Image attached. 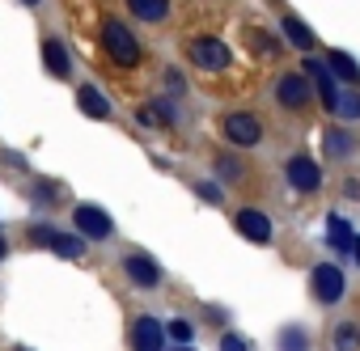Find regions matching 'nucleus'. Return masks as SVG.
<instances>
[{
  "mask_svg": "<svg viewBox=\"0 0 360 351\" xmlns=\"http://www.w3.org/2000/svg\"><path fill=\"white\" fill-rule=\"evenodd\" d=\"M77 106H81L89 119H110V102H106V98H102V89H94V85L77 89Z\"/></svg>",
  "mask_w": 360,
  "mask_h": 351,
  "instance_id": "obj_14",
  "label": "nucleus"
},
{
  "mask_svg": "<svg viewBox=\"0 0 360 351\" xmlns=\"http://www.w3.org/2000/svg\"><path fill=\"white\" fill-rule=\"evenodd\" d=\"M305 72L314 77V85H318V98H322V106L335 114V102H339V89H335V77L318 64V60H305Z\"/></svg>",
  "mask_w": 360,
  "mask_h": 351,
  "instance_id": "obj_12",
  "label": "nucleus"
},
{
  "mask_svg": "<svg viewBox=\"0 0 360 351\" xmlns=\"http://www.w3.org/2000/svg\"><path fill=\"white\" fill-rule=\"evenodd\" d=\"M314 296H318V305H335L343 296V271L335 263H318L314 267Z\"/></svg>",
  "mask_w": 360,
  "mask_h": 351,
  "instance_id": "obj_7",
  "label": "nucleus"
},
{
  "mask_svg": "<svg viewBox=\"0 0 360 351\" xmlns=\"http://www.w3.org/2000/svg\"><path fill=\"white\" fill-rule=\"evenodd\" d=\"M5 250H9V246H5V237H0V258H5Z\"/></svg>",
  "mask_w": 360,
  "mask_h": 351,
  "instance_id": "obj_27",
  "label": "nucleus"
},
{
  "mask_svg": "<svg viewBox=\"0 0 360 351\" xmlns=\"http://www.w3.org/2000/svg\"><path fill=\"white\" fill-rule=\"evenodd\" d=\"M217 169H221V178H229V183H238V178H242V165H238L233 157H221V161H217Z\"/></svg>",
  "mask_w": 360,
  "mask_h": 351,
  "instance_id": "obj_23",
  "label": "nucleus"
},
{
  "mask_svg": "<svg viewBox=\"0 0 360 351\" xmlns=\"http://www.w3.org/2000/svg\"><path fill=\"white\" fill-rule=\"evenodd\" d=\"M326 72L339 77V81H347V85H360V68H356V60L347 51H330V68Z\"/></svg>",
  "mask_w": 360,
  "mask_h": 351,
  "instance_id": "obj_16",
  "label": "nucleus"
},
{
  "mask_svg": "<svg viewBox=\"0 0 360 351\" xmlns=\"http://www.w3.org/2000/svg\"><path fill=\"white\" fill-rule=\"evenodd\" d=\"M335 114H339V119H360V93H339Z\"/></svg>",
  "mask_w": 360,
  "mask_h": 351,
  "instance_id": "obj_19",
  "label": "nucleus"
},
{
  "mask_svg": "<svg viewBox=\"0 0 360 351\" xmlns=\"http://www.w3.org/2000/svg\"><path fill=\"white\" fill-rule=\"evenodd\" d=\"M326 241H330V250H339V254H352V246H356V237H352V225H347L343 216H330V220H326Z\"/></svg>",
  "mask_w": 360,
  "mask_h": 351,
  "instance_id": "obj_15",
  "label": "nucleus"
},
{
  "mask_svg": "<svg viewBox=\"0 0 360 351\" xmlns=\"http://www.w3.org/2000/svg\"><path fill=\"white\" fill-rule=\"evenodd\" d=\"M187 55H191V64L204 68V72H221V68H229V60H233L221 39H191Z\"/></svg>",
  "mask_w": 360,
  "mask_h": 351,
  "instance_id": "obj_2",
  "label": "nucleus"
},
{
  "mask_svg": "<svg viewBox=\"0 0 360 351\" xmlns=\"http://www.w3.org/2000/svg\"><path fill=\"white\" fill-rule=\"evenodd\" d=\"M39 246H51L56 254H64V258H81L85 254V241L81 237H68V233H51L47 225H34V233H30Z\"/></svg>",
  "mask_w": 360,
  "mask_h": 351,
  "instance_id": "obj_10",
  "label": "nucleus"
},
{
  "mask_svg": "<svg viewBox=\"0 0 360 351\" xmlns=\"http://www.w3.org/2000/svg\"><path fill=\"white\" fill-rule=\"evenodd\" d=\"M43 64H47V72H51V77H60V81L72 72V60H68V51H64V43H60V39H47V43H43Z\"/></svg>",
  "mask_w": 360,
  "mask_h": 351,
  "instance_id": "obj_13",
  "label": "nucleus"
},
{
  "mask_svg": "<svg viewBox=\"0 0 360 351\" xmlns=\"http://www.w3.org/2000/svg\"><path fill=\"white\" fill-rule=\"evenodd\" d=\"M356 347V326H339L335 330V351H352Z\"/></svg>",
  "mask_w": 360,
  "mask_h": 351,
  "instance_id": "obj_21",
  "label": "nucleus"
},
{
  "mask_svg": "<svg viewBox=\"0 0 360 351\" xmlns=\"http://www.w3.org/2000/svg\"><path fill=\"white\" fill-rule=\"evenodd\" d=\"M22 5H39V0H22Z\"/></svg>",
  "mask_w": 360,
  "mask_h": 351,
  "instance_id": "obj_28",
  "label": "nucleus"
},
{
  "mask_svg": "<svg viewBox=\"0 0 360 351\" xmlns=\"http://www.w3.org/2000/svg\"><path fill=\"white\" fill-rule=\"evenodd\" d=\"M280 347H284V351H309V338H305V330H284Z\"/></svg>",
  "mask_w": 360,
  "mask_h": 351,
  "instance_id": "obj_20",
  "label": "nucleus"
},
{
  "mask_svg": "<svg viewBox=\"0 0 360 351\" xmlns=\"http://www.w3.org/2000/svg\"><path fill=\"white\" fill-rule=\"evenodd\" d=\"M165 330H169V338H178V343H191V334H195V330H191V322H183V317L169 322Z\"/></svg>",
  "mask_w": 360,
  "mask_h": 351,
  "instance_id": "obj_22",
  "label": "nucleus"
},
{
  "mask_svg": "<svg viewBox=\"0 0 360 351\" xmlns=\"http://www.w3.org/2000/svg\"><path fill=\"white\" fill-rule=\"evenodd\" d=\"M352 254H356V263H360V241H356V246H352Z\"/></svg>",
  "mask_w": 360,
  "mask_h": 351,
  "instance_id": "obj_26",
  "label": "nucleus"
},
{
  "mask_svg": "<svg viewBox=\"0 0 360 351\" xmlns=\"http://www.w3.org/2000/svg\"><path fill=\"white\" fill-rule=\"evenodd\" d=\"M233 229H238L246 241H255V246H267V241H271V220H267L263 212H255V208L238 212V216H233Z\"/></svg>",
  "mask_w": 360,
  "mask_h": 351,
  "instance_id": "obj_9",
  "label": "nucleus"
},
{
  "mask_svg": "<svg viewBox=\"0 0 360 351\" xmlns=\"http://www.w3.org/2000/svg\"><path fill=\"white\" fill-rule=\"evenodd\" d=\"M102 47H106V55H110L119 68H136V64H140V43H136V34H131L119 18H106V22H102Z\"/></svg>",
  "mask_w": 360,
  "mask_h": 351,
  "instance_id": "obj_1",
  "label": "nucleus"
},
{
  "mask_svg": "<svg viewBox=\"0 0 360 351\" xmlns=\"http://www.w3.org/2000/svg\"><path fill=\"white\" fill-rule=\"evenodd\" d=\"M284 34H288V43H292V47H301V51H309V47H314V30H309L301 18H284Z\"/></svg>",
  "mask_w": 360,
  "mask_h": 351,
  "instance_id": "obj_18",
  "label": "nucleus"
},
{
  "mask_svg": "<svg viewBox=\"0 0 360 351\" xmlns=\"http://www.w3.org/2000/svg\"><path fill=\"white\" fill-rule=\"evenodd\" d=\"M309 81H305V72H284L280 77V85H276V98H280V106H288V110H305L309 106Z\"/></svg>",
  "mask_w": 360,
  "mask_h": 351,
  "instance_id": "obj_6",
  "label": "nucleus"
},
{
  "mask_svg": "<svg viewBox=\"0 0 360 351\" xmlns=\"http://www.w3.org/2000/svg\"><path fill=\"white\" fill-rule=\"evenodd\" d=\"M200 195H204L208 204H221V191H217V187H200Z\"/></svg>",
  "mask_w": 360,
  "mask_h": 351,
  "instance_id": "obj_25",
  "label": "nucleus"
},
{
  "mask_svg": "<svg viewBox=\"0 0 360 351\" xmlns=\"http://www.w3.org/2000/svg\"><path fill=\"white\" fill-rule=\"evenodd\" d=\"M123 271H127V279L140 284V288H157V284H161V267H157L148 254H127V258H123Z\"/></svg>",
  "mask_w": 360,
  "mask_h": 351,
  "instance_id": "obj_11",
  "label": "nucleus"
},
{
  "mask_svg": "<svg viewBox=\"0 0 360 351\" xmlns=\"http://www.w3.org/2000/svg\"><path fill=\"white\" fill-rule=\"evenodd\" d=\"M165 347V326L157 317H136L131 322V351H161Z\"/></svg>",
  "mask_w": 360,
  "mask_h": 351,
  "instance_id": "obj_8",
  "label": "nucleus"
},
{
  "mask_svg": "<svg viewBox=\"0 0 360 351\" xmlns=\"http://www.w3.org/2000/svg\"><path fill=\"white\" fill-rule=\"evenodd\" d=\"M221 351H246V343H242L238 334H225V338H221Z\"/></svg>",
  "mask_w": 360,
  "mask_h": 351,
  "instance_id": "obj_24",
  "label": "nucleus"
},
{
  "mask_svg": "<svg viewBox=\"0 0 360 351\" xmlns=\"http://www.w3.org/2000/svg\"><path fill=\"white\" fill-rule=\"evenodd\" d=\"M72 225H77L89 241H106V237L115 233V220H110L102 208H94V204H81V208L72 212Z\"/></svg>",
  "mask_w": 360,
  "mask_h": 351,
  "instance_id": "obj_3",
  "label": "nucleus"
},
{
  "mask_svg": "<svg viewBox=\"0 0 360 351\" xmlns=\"http://www.w3.org/2000/svg\"><path fill=\"white\" fill-rule=\"evenodd\" d=\"M127 9L140 18V22H161L169 13V0H127Z\"/></svg>",
  "mask_w": 360,
  "mask_h": 351,
  "instance_id": "obj_17",
  "label": "nucleus"
},
{
  "mask_svg": "<svg viewBox=\"0 0 360 351\" xmlns=\"http://www.w3.org/2000/svg\"><path fill=\"white\" fill-rule=\"evenodd\" d=\"M221 127H225V140L238 144V148H250V144L263 140V123H259L255 114H225Z\"/></svg>",
  "mask_w": 360,
  "mask_h": 351,
  "instance_id": "obj_5",
  "label": "nucleus"
},
{
  "mask_svg": "<svg viewBox=\"0 0 360 351\" xmlns=\"http://www.w3.org/2000/svg\"><path fill=\"white\" fill-rule=\"evenodd\" d=\"M284 173H288V183L297 187V191H318L322 187V169H318V161L314 157H305V152H297V157H288V165H284Z\"/></svg>",
  "mask_w": 360,
  "mask_h": 351,
  "instance_id": "obj_4",
  "label": "nucleus"
}]
</instances>
